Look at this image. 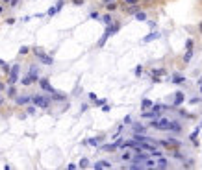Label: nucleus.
I'll return each instance as SVG.
<instances>
[{
    "label": "nucleus",
    "instance_id": "1",
    "mask_svg": "<svg viewBox=\"0 0 202 170\" xmlns=\"http://www.w3.org/2000/svg\"><path fill=\"white\" fill-rule=\"evenodd\" d=\"M152 128H156V129H169V120H165V118L152 120Z\"/></svg>",
    "mask_w": 202,
    "mask_h": 170
},
{
    "label": "nucleus",
    "instance_id": "2",
    "mask_svg": "<svg viewBox=\"0 0 202 170\" xmlns=\"http://www.w3.org/2000/svg\"><path fill=\"white\" fill-rule=\"evenodd\" d=\"M33 104L39 107H48V100H45L43 96H33Z\"/></svg>",
    "mask_w": 202,
    "mask_h": 170
},
{
    "label": "nucleus",
    "instance_id": "3",
    "mask_svg": "<svg viewBox=\"0 0 202 170\" xmlns=\"http://www.w3.org/2000/svg\"><path fill=\"white\" fill-rule=\"evenodd\" d=\"M132 159H134L135 163H143L145 159H148V155H146L145 152H139V153H135V155H132Z\"/></svg>",
    "mask_w": 202,
    "mask_h": 170
},
{
    "label": "nucleus",
    "instance_id": "4",
    "mask_svg": "<svg viewBox=\"0 0 202 170\" xmlns=\"http://www.w3.org/2000/svg\"><path fill=\"white\" fill-rule=\"evenodd\" d=\"M17 76H19V67L15 65V67L11 68V74H9V83H15V82H17Z\"/></svg>",
    "mask_w": 202,
    "mask_h": 170
},
{
    "label": "nucleus",
    "instance_id": "5",
    "mask_svg": "<svg viewBox=\"0 0 202 170\" xmlns=\"http://www.w3.org/2000/svg\"><path fill=\"white\" fill-rule=\"evenodd\" d=\"M37 56H39L41 57V61H43V63H46V65H50V63H52V57H48V56H45V54H37Z\"/></svg>",
    "mask_w": 202,
    "mask_h": 170
},
{
    "label": "nucleus",
    "instance_id": "6",
    "mask_svg": "<svg viewBox=\"0 0 202 170\" xmlns=\"http://www.w3.org/2000/svg\"><path fill=\"white\" fill-rule=\"evenodd\" d=\"M110 167H111V165L108 163V161H98V163L95 165V168H110Z\"/></svg>",
    "mask_w": 202,
    "mask_h": 170
},
{
    "label": "nucleus",
    "instance_id": "7",
    "mask_svg": "<svg viewBox=\"0 0 202 170\" xmlns=\"http://www.w3.org/2000/svg\"><path fill=\"white\" fill-rule=\"evenodd\" d=\"M41 87L45 89V91H50V92H52V87H50L48 80H41Z\"/></svg>",
    "mask_w": 202,
    "mask_h": 170
},
{
    "label": "nucleus",
    "instance_id": "8",
    "mask_svg": "<svg viewBox=\"0 0 202 170\" xmlns=\"http://www.w3.org/2000/svg\"><path fill=\"white\" fill-rule=\"evenodd\" d=\"M163 144H165V146H178L180 142L174 141V139H169V141H163Z\"/></svg>",
    "mask_w": 202,
    "mask_h": 170
},
{
    "label": "nucleus",
    "instance_id": "9",
    "mask_svg": "<svg viewBox=\"0 0 202 170\" xmlns=\"http://www.w3.org/2000/svg\"><path fill=\"white\" fill-rule=\"evenodd\" d=\"M169 129H173V131H180V124H178V122H169Z\"/></svg>",
    "mask_w": 202,
    "mask_h": 170
},
{
    "label": "nucleus",
    "instance_id": "10",
    "mask_svg": "<svg viewBox=\"0 0 202 170\" xmlns=\"http://www.w3.org/2000/svg\"><path fill=\"white\" fill-rule=\"evenodd\" d=\"M154 39H158V33H150V35H146L145 37V42H150V41H154Z\"/></svg>",
    "mask_w": 202,
    "mask_h": 170
},
{
    "label": "nucleus",
    "instance_id": "11",
    "mask_svg": "<svg viewBox=\"0 0 202 170\" xmlns=\"http://www.w3.org/2000/svg\"><path fill=\"white\" fill-rule=\"evenodd\" d=\"M134 131H135V133H143V131H145V128H143L141 124H134Z\"/></svg>",
    "mask_w": 202,
    "mask_h": 170
},
{
    "label": "nucleus",
    "instance_id": "12",
    "mask_svg": "<svg viewBox=\"0 0 202 170\" xmlns=\"http://www.w3.org/2000/svg\"><path fill=\"white\" fill-rule=\"evenodd\" d=\"M32 80H35V76H32V74H30L28 78H24V80H22V85H30V82H32Z\"/></svg>",
    "mask_w": 202,
    "mask_h": 170
},
{
    "label": "nucleus",
    "instance_id": "13",
    "mask_svg": "<svg viewBox=\"0 0 202 170\" xmlns=\"http://www.w3.org/2000/svg\"><path fill=\"white\" fill-rule=\"evenodd\" d=\"M121 159H122V161H130V159H132V153H130V152H124L122 155H121Z\"/></svg>",
    "mask_w": 202,
    "mask_h": 170
},
{
    "label": "nucleus",
    "instance_id": "14",
    "mask_svg": "<svg viewBox=\"0 0 202 170\" xmlns=\"http://www.w3.org/2000/svg\"><path fill=\"white\" fill-rule=\"evenodd\" d=\"M158 167H160V168H165V167H167V161L163 159V157H160V161H158Z\"/></svg>",
    "mask_w": 202,
    "mask_h": 170
},
{
    "label": "nucleus",
    "instance_id": "15",
    "mask_svg": "<svg viewBox=\"0 0 202 170\" xmlns=\"http://www.w3.org/2000/svg\"><path fill=\"white\" fill-rule=\"evenodd\" d=\"M184 102V94L182 92H176V104H182Z\"/></svg>",
    "mask_w": 202,
    "mask_h": 170
},
{
    "label": "nucleus",
    "instance_id": "16",
    "mask_svg": "<svg viewBox=\"0 0 202 170\" xmlns=\"http://www.w3.org/2000/svg\"><path fill=\"white\" fill-rule=\"evenodd\" d=\"M117 148V142L115 144H108V146H104V150H108V152H111V150H115Z\"/></svg>",
    "mask_w": 202,
    "mask_h": 170
},
{
    "label": "nucleus",
    "instance_id": "17",
    "mask_svg": "<svg viewBox=\"0 0 202 170\" xmlns=\"http://www.w3.org/2000/svg\"><path fill=\"white\" fill-rule=\"evenodd\" d=\"M28 100H30L28 96H22V98H19V100H17V104H28Z\"/></svg>",
    "mask_w": 202,
    "mask_h": 170
},
{
    "label": "nucleus",
    "instance_id": "18",
    "mask_svg": "<svg viewBox=\"0 0 202 170\" xmlns=\"http://www.w3.org/2000/svg\"><path fill=\"white\" fill-rule=\"evenodd\" d=\"M87 165H89V161H87V159H82V161H80V167H82V168H85Z\"/></svg>",
    "mask_w": 202,
    "mask_h": 170
},
{
    "label": "nucleus",
    "instance_id": "19",
    "mask_svg": "<svg viewBox=\"0 0 202 170\" xmlns=\"http://www.w3.org/2000/svg\"><path fill=\"white\" fill-rule=\"evenodd\" d=\"M152 157H161V152H156V150H152Z\"/></svg>",
    "mask_w": 202,
    "mask_h": 170
},
{
    "label": "nucleus",
    "instance_id": "20",
    "mask_svg": "<svg viewBox=\"0 0 202 170\" xmlns=\"http://www.w3.org/2000/svg\"><path fill=\"white\" fill-rule=\"evenodd\" d=\"M126 4H128V6H135V4H137V0H126Z\"/></svg>",
    "mask_w": 202,
    "mask_h": 170
},
{
    "label": "nucleus",
    "instance_id": "21",
    "mask_svg": "<svg viewBox=\"0 0 202 170\" xmlns=\"http://www.w3.org/2000/svg\"><path fill=\"white\" fill-rule=\"evenodd\" d=\"M135 17H137L139 21H145V13H137V15H135Z\"/></svg>",
    "mask_w": 202,
    "mask_h": 170
},
{
    "label": "nucleus",
    "instance_id": "22",
    "mask_svg": "<svg viewBox=\"0 0 202 170\" xmlns=\"http://www.w3.org/2000/svg\"><path fill=\"white\" fill-rule=\"evenodd\" d=\"M89 144H93V146H96V144H98V141H96V139H91V141H89Z\"/></svg>",
    "mask_w": 202,
    "mask_h": 170
},
{
    "label": "nucleus",
    "instance_id": "23",
    "mask_svg": "<svg viewBox=\"0 0 202 170\" xmlns=\"http://www.w3.org/2000/svg\"><path fill=\"white\" fill-rule=\"evenodd\" d=\"M19 2V0H11V4H13V6H15V4H17Z\"/></svg>",
    "mask_w": 202,
    "mask_h": 170
},
{
    "label": "nucleus",
    "instance_id": "24",
    "mask_svg": "<svg viewBox=\"0 0 202 170\" xmlns=\"http://www.w3.org/2000/svg\"><path fill=\"white\" fill-rule=\"evenodd\" d=\"M104 2H113V0H104Z\"/></svg>",
    "mask_w": 202,
    "mask_h": 170
},
{
    "label": "nucleus",
    "instance_id": "25",
    "mask_svg": "<svg viewBox=\"0 0 202 170\" xmlns=\"http://www.w3.org/2000/svg\"><path fill=\"white\" fill-rule=\"evenodd\" d=\"M0 65H4V63H2V61H0Z\"/></svg>",
    "mask_w": 202,
    "mask_h": 170
},
{
    "label": "nucleus",
    "instance_id": "26",
    "mask_svg": "<svg viewBox=\"0 0 202 170\" xmlns=\"http://www.w3.org/2000/svg\"><path fill=\"white\" fill-rule=\"evenodd\" d=\"M4 2H7V0H4Z\"/></svg>",
    "mask_w": 202,
    "mask_h": 170
},
{
    "label": "nucleus",
    "instance_id": "27",
    "mask_svg": "<svg viewBox=\"0 0 202 170\" xmlns=\"http://www.w3.org/2000/svg\"><path fill=\"white\" fill-rule=\"evenodd\" d=\"M0 102H2V98H0Z\"/></svg>",
    "mask_w": 202,
    "mask_h": 170
},
{
    "label": "nucleus",
    "instance_id": "28",
    "mask_svg": "<svg viewBox=\"0 0 202 170\" xmlns=\"http://www.w3.org/2000/svg\"><path fill=\"white\" fill-rule=\"evenodd\" d=\"M145 2H148V0H145Z\"/></svg>",
    "mask_w": 202,
    "mask_h": 170
}]
</instances>
